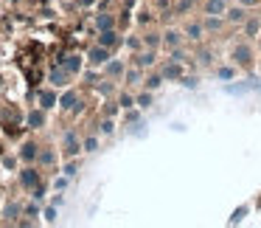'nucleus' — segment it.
<instances>
[{
	"mask_svg": "<svg viewBox=\"0 0 261 228\" xmlns=\"http://www.w3.org/2000/svg\"><path fill=\"white\" fill-rule=\"evenodd\" d=\"M17 180H20V186H23L25 192H31V189H34L37 183H42V175H40V166H37V164H25L23 169L17 172Z\"/></svg>",
	"mask_w": 261,
	"mask_h": 228,
	"instance_id": "obj_5",
	"label": "nucleus"
},
{
	"mask_svg": "<svg viewBox=\"0 0 261 228\" xmlns=\"http://www.w3.org/2000/svg\"><path fill=\"white\" fill-rule=\"evenodd\" d=\"M141 37H143V45H146V48H154V51H160V48H163V29L149 26V29L141 31Z\"/></svg>",
	"mask_w": 261,
	"mask_h": 228,
	"instance_id": "obj_17",
	"label": "nucleus"
},
{
	"mask_svg": "<svg viewBox=\"0 0 261 228\" xmlns=\"http://www.w3.org/2000/svg\"><path fill=\"white\" fill-rule=\"evenodd\" d=\"M129 65H138V68H143V71L158 68V51H154V48H141L138 54H129Z\"/></svg>",
	"mask_w": 261,
	"mask_h": 228,
	"instance_id": "obj_6",
	"label": "nucleus"
},
{
	"mask_svg": "<svg viewBox=\"0 0 261 228\" xmlns=\"http://www.w3.org/2000/svg\"><path fill=\"white\" fill-rule=\"evenodd\" d=\"M222 17H225L227 26H242L244 20L250 17V9H244L242 3H230V6L225 9V14H222Z\"/></svg>",
	"mask_w": 261,
	"mask_h": 228,
	"instance_id": "obj_11",
	"label": "nucleus"
},
{
	"mask_svg": "<svg viewBox=\"0 0 261 228\" xmlns=\"http://www.w3.org/2000/svg\"><path fill=\"white\" fill-rule=\"evenodd\" d=\"M124 48H126L129 54H138L141 48H146V45H143V37H141V31H138V34H126V37H124Z\"/></svg>",
	"mask_w": 261,
	"mask_h": 228,
	"instance_id": "obj_30",
	"label": "nucleus"
},
{
	"mask_svg": "<svg viewBox=\"0 0 261 228\" xmlns=\"http://www.w3.org/2000/svg\"><path fill=\"white\" fill-rule=\"evenodd\" d=\"M163 74H160V68H152V71H146V76H143V87H146V90H160V87H163Z\"/></svg>",
	"mask_w": 261,
	"mask_h": 228,
	"instance_id": "obj_24",
	"label": "nucleus"
},
{
	"mask_svg": "<svg viewBox=\"0 0 261 228\" xmlns=\"http://www.w3.org/2000/svg\"><path fill=\"white\" fill-rule=\"evenodd\" d=\"M124 71H126V59H115V57H110L107 62H104L101 74L107 76V79H113V82H121V79H124Z\"/></svg>",
	"mask_w": 261,
	"mask_h": 228,
	"instance_id": "obj_12",
	"label": "nucleus"
},
{
	"mask_svg": "<svg viewBox=\"0 0 261 228\" xmlns=\"http://www.w3.org/2000/svg\"><path fill=\"white\" fill-rule=\"evenodd\" d=\"M98 135H85L82 138V152H98Z\"/></svg>",
	"mask_w": 261,
	"mask_h": 228,
	"instance_id": "obj_36",
	"label": "nucleus"
},
{
	"mask_svg": "<svg viewBox=\"0 0 261 228\" xmlns=\"http://www.w3.org/2000/svg\"><path fill=\"white\" fill-rule=\"evenodd\" d=\"M113 54H115L113 48H104V45H98V42H93V45L87 48L85 59H87V65H90V68H104V62H107Z\"/></svg>",
	"mask_w": 261,
	"mask_h": 228,
	"instance_id": "obj_2",
	"label": "nucleus"
},
{
	"mask_svg": "<svg viewBox=\"0 0 261 228\" xmlns=\"http://www.w3.org/2000/svg\"><path fill=\"white\" fill-rule=\"evenodd\" d=\"M124 121H126V124H138V121H141V107L124 110Z\"/></svg>",
	"mask_w": 261,
	"mask_h": 228,
	"instance_id": "obj_38",
	"label": "nucleus"
},
{
	"mask_svg": "<svg viewBox=\"0 0 261 228\" xmlns=\"http://www.w3.org/2000/svg\"><path fill=\"white\" fill-rule=\"evenodd\" d=\"M180 29H182V34H186V42H194V45L208 37V34H205L202 20H194V17H186V23H182Z\"/></svg>",
	"mask_w": 261,
	"mask_h": 228,
	"instance_id": "obj_3",
	"label": "nucleus"
},
{
	"mask_svg": "<svg viewBox=\"0 0 261 228\" xmlns=\"http://www.w3.org/2000/svg\"><path fill=\"white\" fill-rule=\"evenodd\" d=\"M230 62L236 65L239 71H247V74L255 68V48L250 45V40H242V42H236V45H233Z\"/></svg>",
	"mask_w": 261,
	"mask_h": 228,
	"instance_id": "obj_1",
	"label": "nucleus"
},
{
	"mask_svg": "<svg viewBox=\"0 0 261 228\" xmlns=\"http://www.w3.org/2000/svg\"><path fill=\"white\" fill-rule=\"evenodd\" d=\"M96 3H98V0H76V6H79V9H93Z\"/></svg>",
	"mask_w": 261,
	"mask_h": 228,
	"instance_id": "obj_48",
	"label": "nucleus"
},
{
	"mask_svg": "<svg viewBox=\"0 0 261 228\" xmlns=\"http://www.w3.org/2000/svg\"><path fill=\"white\" fill-rule=\"evenodd\" d=\"M59 65H62L70 76H79L82 65H85V57H82V54H62V57H59Z\"/></svg>",
	"mask_w": 261,
	"mask_h": 228,
	"instance_id": "obj_15",
	"label": "nucleus"
},
{
	"mask_svg": "<svg viewBox=\"0 0 261 228\" xmlns=\"http://www.w3.org/2000/svg\"><path fill=\"white\" fill-rule=\"evenodd\" d=\"M48 110H42V107H34V110H29V116H25V124L31 127V130H42L45 127V121H48Z\"/></svg>",
	"mask_w": 261,
	"mask_h": 228,
	"instance_id": "obj_23",
	"label": "nucleus"
},
{
	"mask_svg": "<svg viewBox=\"0 0 261 228\" xmlns=\"http://www.w3.org/2000/svg\"><path fill=\"white\" fill-rule=\"evenodd\" d=\"M115 132V119H107V116H101V121H98V135H113Z\"/></svg>",
	"mask_w": 261,
	"mask_h": 228,
	"instance_id": "obj_33",
	"label": "nucleus"
},
{
	"mask_svg": "<svg viewBox=\"0 0 261 228\" xmlns=\"http://www.w3.org/2000/svg\"><path fill=\"white\" fill-rule=\"evenodd\" d=\"M115 102L121 104V110H129V107H138L135 104V93L129 90V87H124V90L115 93Z\"/></svg>",
	"mask_w": 261,
	"mask_h": 228,
	"instance_id": "obj_29",
	"label": "nucleus"
},
{
	"mask_svg": "<svg viewBox=\"0 0 261 228\" xmlns=\"http://www.w3.org/2000/svg\"><path fill=\"white\" fill-rule=\"evenodd\" d=\"M146 3H154V0H146Z\"/></svg>",
	"mask_w": 261,
	"mask_h": 228,
	"instance_id": "obj_50",
	"label": "nucleus"
},
{
	"mask_svg": "<svg viewBox=\"0 0 261 228\" xmlns=\"http://www.w3.org/2000/svg\"><path fill=\"white\" fill-rule=\"evenodd\" d=\"M37 166H40V169H51V166H57V152H54L51 147H40Z\"/></svg>",
	"mask_w": 261,
	"mask_h": 228,
	"instance_id": "obj_26",
	"label": "nucleus"
},
{
	"mask_svg": "<svg viewBox=\"0 0 261 228\" xmlns=\"http://www.w3.org/2000/svg\"><path fill=\"white\" fill-rule=\"evenodd\" d=\"M79 152H82L79 132H76V130H65V135H62V158L65 161H68V158H79Z\"/></svg>",
	"mask_w": 261,
	"mask_h": 228,
	"instance_id": "obj_4",
	"label": "nucleus"
},
{
	"mask_svg": "<svg viewBox=\"0 0 261 228\" xmlns=\"http://www.w3.org/2000/svg\"><path fill=\"white\" fill-rule=\"evenodd\" d=\"M45 189H48L45 183H37V186L31 189V197H34L37 203H42V200H45Z\"/></svg>",
	"mask_w": 261,
	"mask_h": 228,
	"instance_id": "obj_40",
	"label": "nucleus"
},
{
	"mask_svg": "<svg viewBox=\"0 0 261 228\" xmlns=\"http://www.w3.org/2000/svg\"><path fill=\"white\" fill-rule=\"evenodd\" d=\"M96 42L104 48H113V51H118L121 45H124V31L121 29H107V31H96Z\"/></svg>",
	"mask_w": 261,
	"mask_h": 228,
	"instance_id": "obj_7",
	"label": "nucleus"
},
{
	"mask_svg": "<svg viewBox=\"0 0 261 228\" xmlns=\"http://www.w3.org/2000/svg\"><path fill=\"white\" fill-rule=\"evenodd\" d=\"M23 214H25V217H31V220H34V217L40 214V206H37V200H34V203H29V206H25V209H23Z\"/></svg>",
	"mask_w": 261,
	"mask_h": 228,
	"instance_id": "obj_41",
	"label": "nucleus"
},
{
	"mask_svg": "<svg viewBox=\"0 0 261 228\" xmlns=\"http://www.w3.org/2000/svg\"><path fill=\"white\" fill-rule=\"evenodd\" d=\"M160 74H163L166 82H180L186 76V62H171V59H166L160 65Z\"/></svg>",
	"mask_w": 261,
	"mask_h": 228,
	"instance_id": "obj_13",
	"label": "nucleus"
},
{
	"mask_svg": "<svg viewBox=\"0 0 261 228\" xmlns=\"http://www.w3.org/2000/svg\"><path fill=\"white\" fill-rule=\"evenodd\" d=\"M202 26H205V34H219L227 23L222 14H202Z\"/></svg>",
	"mask_w": 261,
	"mask_h": 228,
	"instance_id": "obj_21",
	"label": "nucleus"
},
{
	"mask_svg": "<svg viewBox=\"0 0 261 228\" xmlns=\"http://www.w3.org/2000/svg\"><path fill=\"white\" fill-rule=\"evenodd\" d=\"M113 6H115V0H98V3H96V12H110Z\"/></svg>",
	"mask_w": 261,
	"mask_h": 228,
	"instance_id": "obj_42",
	"label": "nucleus"
},
{
	"mask_svg": "<svg viewBox=\"0 0 261 228\" xmlns=\"http://www.w3.org/2000/svg\"><path fill=\"white\" fill-rule=\"evenodd\" d=\"M85 79H87V85H98V74H96V71H87Z\"/></svg>",
	"mask_w": 261,
	"mask_h": 228,
	"instance_id": "obj_47",
	"label": "nucleus"
},
{
	"mask_svg": "<svg viewBox=\"0 0 261 228\" xmlns=\"http://www.w3.org/2000/svg\"><path fill=\"white\" fill-rule=\"evenodd\" d=\"M132 23H135V17H132V9H121V12H118V29L126 31Z\"/></svg>",
	"mask_w": 261,
	"mask_h": 228,
	"instance_id": "obj_34",
	"label": "nucleus"
},
{
	"mask_svg": "<svg viewBox=\"0 0 261 228\" xmlns=\"http://www.w3.org/2000/svg\"><path fill=\"white\" fill-rule=\"evenodd\" d=\"M59 110H65V113H82V110H85V102L79 99L76 90H65L62 96H59Z\"/></svg>",
	"mask_w": 261,
	"mask_h": 228,
	"instance_id": "obj_9",
	"label": "nucleus"
},
{
	"mask_svg": "<svg viewBox=\"0 0 261 228\" xmlns=\"http://www.w3.org/2000/svg\"><path fill=\"white\" fill-rule=\"evenodd\" d=\"M37 102H40V107H42V110H54V107H59L57 87H42V90H37Z\"/></svg>",
	"mask_w": 261,
	"mask_h": 228,
	"instance_id": "obj_19",
	"label": "nucleus"
},
{
	"mask_svg": "<svg viewBox=\"0 0 261 228\" xmlns=\"http://www.w3.org/2000/svg\"><path fill=\"white\" fill-rule=\"evenodd\" d=\"M37 155H40V144L23 141V147H20V152H17V161H23V164H37Z\"/></svg>",
	"mask_w": 261,
	"mask_h": 228,
	"instance_id": "obj_20",
	"label": "nucleus"
},
{
	"mask_svg": "<svg viewBox=\"0 0 261 228\" xmlns=\"http://www.w3.org/2000/svg\"><path fill=\"white\" fill-rule=\"evenodd\" d=\"M135 104L141 110H149L154 104V93L152 90H146V87H138V93H135Z\"/></svg>",
	"mask_w": 261,
	"mask_h": 228,
	"instance_id": "obj_28",
	"label": "nucleus"
},
{
	"mask_svg": "<svg viewBox=\"0 0 261 228\" xmlns=\"http://www.w3.org/2000/svg\"><path fill=\"white\" fill-rule=\"evenodd\" d=\"M93 29L96 31H107V29H118V12H96L93 14Z\"/></svg>",
	"mask_w": 261,
	"mask_h": 228,
	"instance_id": "obj_8",
	"label": "nucleus"
},
{
	"mask_svg": "<svg viewBox=\"0 0 261 228\" xmlns=\"http://www.w3.org/2000/svg\"><path fill=\"white\" fill-rule=\"evenodd\" d=\"M242 34L244 40H255V37L261 34V17H247L242 23Z\"/></svg>",
	"mask_w": 261,
	"mask_h": 228,
	"instance_id": "obj_25",
	"label": "nucleus"
},
{
	"mask_svg": "<svg viewBox=\"0 0 261 228\" xmlns=\"http://www.w3.org/2000/svg\"><path fill=\"white\" fill-rule=\"evenodd\" d=\"M214 74H216V79H222V82H230V79H236L239 68L230 62V65H219V68H214Z\"/></svg>",
	"mask_w": 261,
	"mask_h": 228,
	"instance_id": "obj_31",
	"label": "nucleus"
},
{
	"mask_svg": "<svg viewBox=\"0 0 261 228\" xmlns=\"http://www.w3.org/2000/svg\"><path fill=\"white\" fill-rule=\"evenodd\" d=\"M79 161H76V158H68V164H65L62 166V172H65V175H68V177H76V172H79Z\"/></svg>",
	"mask_w": 261,
	"mask_h": 228,
	"instance_id": "obj_39",
	"label": "nucleus"
},
{
	"mask_svg": "<svg viewBox=\"0 0 261 228\" xmlns=\"http://www.w3.org/2000/svg\"><path fill=\"white\" fill-rule=\"evenodd\" d=\"M118 113H121V104L115 102V99H107V102H104V107H101V116H107V119H115Z\"/></svg>",
	"mask_w": 261,
	"mask_h": 228,
	"instance_id": "obj_35",
	"label": "nucleus"
},
{
	"mask_svg": "<svg viewBox=\"0 0 261 228\" xmlns=\"http://www.w3.org/2000/svg\"><path fill=\"white\" fill-rule=\"evenodd\" d=\"M230 6V0H202L199 12L202 14H225V9Z\"/></svg>",
	"mask_w": 261,
	"mask_h": 228,
	"instance_id": "obj_22",
	"label": "nucleus"
},
{
	"mask_svg": "<svg viewBox=\"0 0 261 228\" xmlns=\"http://www.w3.org/2000/svg\"><path fill=\"white\" fill-rule=\"evenodd\" d=\"M70 79H73V76H70L59 62L54 65L51 71H48V82H51V87H68V85H70Z\"/></svg>",
	"mask_w": 261,
	"mask_h": 228,
	"instance_id": "obj_18",
	"label": "nucleus"
},
{
	"mask_svg": "<svg viewBox=\"0 0 261 228\" xmlns=\"http://www.w3.org/2000/svg\"><path fill=\"white\" fill-rule=\"evenodd\" d=\"M3 214H6V220H9V222H17V217L23 214V209H20V203H9Z\"/></svg>",
	"mask_w": 261,
	"mask_h": 228,
	"instance_id": "obj_37",
	"label": "nucleus"
},
{
	"mask_svg": "<svg viewBox=\"0 0 261 228\" xmlns=\"http://www.w3.org/2000/svg\"><path fill=\"white\" fill-rule=\"evenodd\" d=\"M65 186H68V175H65V177H54V189H59V192H62Z\"/></svg>",
	"mask_w": 261,
	"mask_h": 228,
	"instance_id": "obj_46",
	"label": "nucleus"
},
{
	"mask_svg": "<svg viewBox=\"0 0 261 228\" xmlns=\"http://www.w3.org/2000/svg\"><path fill=\"white\" fill-rule=\"evenodd\" d=\"M45 222H57V206H48V209H45Z\"/></svg>",
	"mask_w": 261,
	"mask_h": 228,
	"instance_id": "obj_44",
	"label": "nucleus"
},
{
	"mask_svg": "<svg viewBox=\"0 0 261 228\" xmlns=\"http://www.w3.org/2000/svg\"><path fill=\"white\" fill-rule=\"evenodd\" d=\"M255 42H258V54H261V34H258V37H255Z\"/></svg>",
	"mask_w": 261,
	"mask_h": 228,
	"instance_id": "obj_49",
	"label": "nucleus"
},
{
	"mask_svg": "<svg viewBox=\"0 0 261 228\" xmlns=\"http://www.w3.org/2000/svg\"><path fill=\"white\" fill-rule=\"evenodd\" d=\"M135 23H138V29H149V26H154V9L152 6H146V9H141V12L135 14Z\"/></svg>",
	"mask_w": 261,
	"mask_h": 228,
	"instance_id": "obj_27",
	"label": "nucleus"
},
{
	"mask_svg": "<svg viewBox=\"0 0 261 228\" xmlns=\"http://www.w3.org/2000/svg\"><path fill=\"white\" fill-rule=\"evenodd\" d=\"M96 90H98V96H104V99H113L115 93V85H113V79H107V76H104V79H98V85H96Z\"/></svg>",
	"mask_w": 261,
	"mask_h": 228,
	"instance_id": "obj_32",
	"label": "nucleus"
},
{
	"mask_svg": "<svg viewBox=\"0 0 261 228\" xmlns=\"http://www.w3.org/2000/svg\"><path fill=\"white\" fill-rule=\"evenodd\" d=\"M239 3H242L244 9H250V12H253V9H261V0H239Z\"/></svg>",
	"mask_w": 261,
	"mask_h": 228,
	"instance_id": "obj_45",
	"label": "nucleus"
},
{
	"mask_svg": "<svg viewBox=\"0 0 261 228\" xmlns=\"http://www.w3.org/2000/svg\"><path fill=\"white\" fill-rule=\"evenodd\" d=\"M182 85H186V87H199V76H182Z\"/></svg>",
	"mask_w": 261,
	"mask_h": 228,
	"instance_id": "obj_43",
	"label": "nucleus"
},
{
	"mask_svg": "<svg viewBox=\"0 0 261 228\" xmlns=\"http://www.w3.org/2000/svg\"><path fill=\"white\" fill-rule=\"evenodd\" d=\"M191 57L197 59V65H199V68H211V65H214V59H216V57H214V48H211V45H205V40L194 45Z\"/></svg>",
	"mask_w": 261,
	"mask_h": 228,
	"instance_id": "obj_14",
	"label": "nucleus"
},
{
	"mask_svg": "<svg viewBox=\"0 0 261 228\" xmlns=\"http://www.w3.org/2000/svg\"><path fill=\"white\" fill-rule=\"evenodd\" d=\"M177 45H186V34H182L180 26H163V48H177Z\"/></svg>",
	"mask_w": 261,
	"mask_h": 228,
	"instance_id": "obj_10",
	"label": "nucleus"
},
{
	"mask_svg": "<svg viewBox=\"0 0 261 228\" xmlns=\"http://www.w3.org/2000/svg\"><path fill=\"white\" fill-rule=\"evenodd\" d=\"M143 76H146V71L138 68V65H126L124 71V87H143Z\"/></svg>",
	"mask_w": 261,
	"mask_h": 228,
	"instance_id": "obj_16",
	"label": "nucleus"
}]
</instances>
